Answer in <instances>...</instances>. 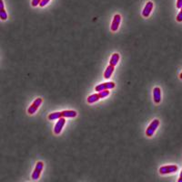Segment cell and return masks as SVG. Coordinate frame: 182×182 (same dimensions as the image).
Returning <instances> with one entry per match:
<instances>
[{
  "mask_svg": "<svg viewBox=\"0 0 182 182\" xmlns=\"http://www.w3.org/2000/svg\"><path fill=\"white\" fill-rule=\"evenodd\" d=\"M159 120L158 119H155L150 123V124L148 126L147 130H146V136L149 137H151L154 133L156 132V130L158 129V127L159 126Z\"/></svg>",
  "mask_w": 182,
  "mask_h": 182,
  "instance_id": "1",
  "label": "cell"
},
{
  "mask_svg": "<svg viewBox=\"0 0 182 182\" xmlns=\"http://www.w3.org/2000/svg\"><path fill=\"white\" fill-rule=\"evenodd\" d=\"M43 168H44V163L42 161H38L36 165V167L32 173V180H38V178L40 177L42 171H43Z\"/></svg>",
  "mask_w": 182,
  "mask_h": 182,
  "instance_id": "2",
  "label": "cell"
},
{
  "mask_svg": "<svg viewBox=\"0 0 182 182\" xmlns=\"http://www.w3.org/2000/svg\"><path fill=\"white\" fill-rule=\"evenodd\" d=\"M42 102H43L42 98H37V99L33 102V104L31 105L30 106L28 107V114H31V115L34 114L37 111V109L39 108V106L41 105Z\"/></svg>",
  "mask_w": 182,
  "mask_h": 182,
  "instance_id": "3",
  "label": "cell"
},
{
  "mask_svg": "<svg viewBox=\"0 0 182 182\" xmlns=\"http://www.w3.org/2000/svg\"><path fill=\"white\" fill-rule=\"evenodd\" d=\"M159 173L161 175H167L170 173H174L178 171V167L176 165H167V166H163L159 168Z\"/></svg>",
  "mask_w": 182,
  "mask_h": 182,
  "instance_id": "4",
  "label": "cell"
},
{
  "mask_svg": "<svg viewBox=\"0 0 182 182\" xmlns=\"http://www.w3.org/2000/svg\"><path fill=\"white\" fill-rule=\"evenodd\" d=\"M116 87V84L115 82H104V83H101V84H98L95 87V90L98 91H104V90H110V89H113Z\"/></svg>",
  "mask_w": 182,
  "mask_h": 182,
  "instance_id": "5",
  "label": "cell"
},
{
  "mask_svg": "<svg viewBox=\"0 0 182 182\" xmlns=\"http://www.w3.org/2000/svg\"><path fill=\"white\" fill-rule=\"evenodd\" d=\"M65 124H66L65 117H61L59 119H58L57 124L54 126V133L56 135H59L61 133V131H62V129H63V127L65 126Z\"/></svg>",
  "mask_w": 182,
  "mask_h": 182,
  "instance_id": "6",
  "label": "cell"
},
{
  "mask_svg": "<svg viewBox=\"0 0 182 182\" xmlns=\"http://www.w3.org/2000/svg\"><path fill=\"white\" fill-rule=\"evenodd\" d=\"M121 22V16L119 14H116L113 17L112 23H111V30L112 31H117L119 28Z\"/></svg>",
  "mask_w": 182,
  "mask_h": 182,
  "instance_id": "7",
  "label": "cell"
},
{
  "mask_svg": "<svg viewBox=\"0 0 182 182\" xmlns=\"http://www.w3.org/2000/svg\"><path fill=\"white\" fill-rule=\"evenodd\" d=\"M153 7H154V5H153V3H152L151 1L147 2V4L145 5V7H144V8H143L142 16H143L144 17L150 16V15L151 14L152 10H153Z\"/></svg>",
  "mask_w": 182,
  "mask_h": 182,
  "instance_id": "8",
  "label": "cell"
},
{
  "mask_svg": "<svg viewBox=\"0 0 182 182\" xmlns=\"http://www.w3.org/2000/svg\"><path fill=\"white\" fill-rule=\"evenodd\" d=\"M153 100L154 103L159 104L161 102V90L159 87H155L153 90Z\"/></svg>",
  "mask_w": 182,
  "mask_h": 182,
  "instance_id": "9",
  "label": "cell"
},
{
  "mask_svg": "<svg viewBox=\"0 0 182 182\" xmlns=\"http://www.w3.org/2000/svg\"><path fill=\"white\" fill-rule=\"evenodd\" d=\"M76 112L75 110H64L62 111V117L65 118H73L76 116Z\"/></svg>",
  "mask_w": 182,
  "mask_h": 182,
  "instance_id": "10",
  "label": "cell"
},
{
  "mask_svg": "<svg viewBox=\"0 0 182 182\" xmlns=\"http://www.w3.org/2000/svg\"><path fill=\"white\" fill-rule=\"evenodd\" d=\"M114 70H115V66H113V65H111V64H109L107 67H106V71H105V73H104V78L105 79H109L111 75H112V73H113V72H114Z\"/></svg>",
  "mask_w": 182,
  "mask_h": 182,
  "instance_id": "11",
  "label": "cell"
},
{
  "mask_svg": "<svg viewBox=\"0 0 182 182\" xmlns=\"http://www.w3.org/2000/svg\"><path fill=\"white\" fill-rule=\"evenodd\" d=\"M99 99H101L100 96H99V93L98 92V93H94V94H91V95H89L88 97V103L89 104H94V103L98 102Z\"/></svg>",
  "mask_w": 182,
  "mask_h": 182,
  "instance_id": "12",
  "label": "cell"
},
{
  "mask_svg": "<svg viewBox=\"0 0 182 182\" xmlns=\"http://www.w3.org/2000/svg\"><path fill=\"white\" fill-rule=\"evenodd\" d=\"M0 4H1V10H0V18L2 20H6L7 18V13L5 10V6H4V1L0 0Z\"/></svg>",
  "mask_w": 182,
  "mask_h": 182,
  "instance_id": "13",
  "label": "cell"
},
{
  "mask_svg": "<svg viewBox=\"0 0 182 182\" xmlns=\"http://www.w3.org/2000/svg\"><path fill=\"white\" fill-rule=\"evenodd\" d=\"M119 61V53H113L111 55V58H110V61H109V64H111L113 66H116L118 64Z\"/></svg>",
  "mask_w": 182,
  "mask_h": 182,
  "instance_id": "14",
  "label": "cell"
},
{
  "mask_svg": "<svg viewBox=\"0 0 182 182\" xmlns=\"http://www.w3.org/2000/svg\"><path fill=\"white\" fill-rule=\"evenodd\" d=\"M61 117H62V112H55V113H52V114H48V116H47V118L51 121L59 119Z\"/></svg>",
  "mask_w": 182,
  "mask_h": 182,
  "instance_id": "15",
  "label": "cell"
},
{
  "mask_svg": "<svg viewBox=\"0 0 182 182\" xmlns=\"http://www.w3.org/2000/svg\"><path fill=\"white\" fill-rule=\"evenodd\" d=\"M100 98H106V96L109 95V90H104V91H98Z\"/></svg>",
  "mask_w": 182,
  "mask_h": 182,
  "instance_id": "16",
  "label": "cell"
},
{
  "mask_svg": "<svg viewBox=\"0 0 182 182\" xmlns=\"http://www.w3.org/2000/svg\"><path fill=\"white\" fill-rule=\"evenodd\" d=\"M41 1L42 0H32L31 5H32V7H37V6H39V4L41 3Z\"/></svg>",
  "mask_w": 182,
  "mask_h": 182,
  "instance_id": "17",
  "label": "cell"
},
{
  "mask_svg": "<svg viewBox=\"0 0 182 182\" xmlns=\"http://www.w3.org/2000/svg\"><path fill=\"white\" fill-rule=\"evenodd\" d=\"M176 19H177V21H178V22H182V7H181V8H180V13L177 15Z\"/></svg>",
  "mask_w": 182,
  "mask_h": 182,
  "instance_id": "18",
  "label": "cell"
},
{
  "mask_svg": "<svg viewBox=\"0 0 182 182\" xmlns=\"http://www.w3.org/2000/svg\"><path fill=\"white\" fill-rule=\"evenodd\" d=\"M49 1H50V0H42L41 3L39 4V6H40L41 7H44L45 6H46V5L49 3Z\"/></svg>",
  "mask_w": 182,
  "mask_h": 182,
  "instance_id": "19",
  "label": "cell"
},
{
  "mask_svg": "<svg viewBox=\"0 0 182 182\" xmlns=\"http://www.w3.org/2000/svg\"><path fill=\"white\" fill-rule=\"evenodd\" d=\"M182 7V0H177V7L181 8Z\"/></svg>",
  "mask_w": 182,
  "mask_h": 182,
  "instance_id": "20",
  "label": "cell"
},
{
  "mask_svg": "<svg viewBox=\"0 0 182 182\" xmlns=\"http://www.w3.org/2000/svg\"><path fill=\"white\" fill-rule=\"evenodd\" d=\"M179 181L182 182V170L181 172H180V179H179Z\"/></svg>",
  "mask_w": 182,
  "mask_h": 182,
  "instance_id": "21",
  "label": "cell"
},
{
  "mask_svg": "<svg viewBox=\"0 0 182 182\" xmlns=\"http://www.w3.org/2000/svg\"><path fill=\"white\" fill-rule=\"evenodd\" d=\"M180 79H181V80H182V72H181V73H180Z\"/></svg>",
  "mask_w": 182,
  "mask_h": 182,
  "instance_id": "22",
  "label": "cell"
}]
</instances>
